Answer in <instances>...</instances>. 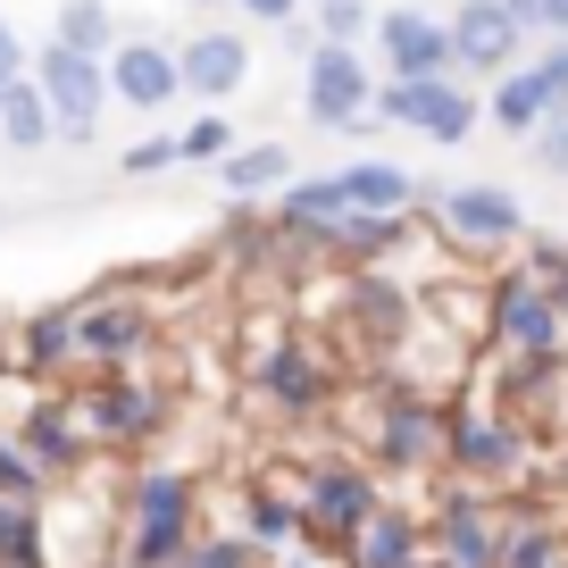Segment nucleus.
<instances>
[{
  "mask_svg": "<svg viewBox=\"0 0 568 568\" xmlns=\"http://www.w3.org/2000/svg\"><path fill=\"white\" fill-rule=\"evenodd\" d=\"M68 418H75V435H84L92 452H142V444L168 435L176 402H168L151 376H92V385L68 393Z\"/></svg>",
  "mask_w": 568,
  "mask_h": 568,
  "instance_id": "f257e3e1",
  "label": "nucleus"
},
{
  "mask_svg": "<svg viewBox=\"0 0 568 568\" xmlns=\"http://www.w3.org/2000/svg\"><path fill=\"white\" fill-rule=\"evenodd\" d=\"M444 468L468 485H518L535 468V444L494 402H444Z\"/></svg>",
  "mask_w": 568,
  "mask_h": 568,
  "instance_id": "f03ea898",
  "label": "nucleus"
},
{
  "mask_svg": "<svg viewBox=\"0 0 568 568\" xmlns=\"http://www.w3.org/2000/svg\"><path fill=\"white\" fill-rule=\"evenodd\" d=\"M485 343L510 359H568V318L527 267H494L485 276Z\"/></svg>",
  "mask_w": 568,
  "mask_h": 568,
  "instance_id": "7ed1b4c3",
  "label": "nucleus"
},
{
  "mask_svg": "<svg viewBox=\"0 0 568 568\" xmlns=\"http://www.w3.org/2000/svg\"><path fill=\"white\" fill-rule=\"evenodd\" d=\"M368 468L376 477H418V468H444V402L409 376L385 385V409L368 426Z\"/></svg>",
  "mask_w": 568,
  "mask_h": 568,
  "instance_id": "20e7f679",
  "label": "nucleus"
},
{
  "mask_svg": "<svg viewBox=\"0 0 568 568\" xmlns=\"http://www.w3.org/2000/svg\"><path fill=\"white\" fill-rule=\"evenodd\" d=\"M293 494H302L310 535H318V544L335 551V560L359 544V527H368V518L385 510V485H376V468H368V460H318L302 485H293Z\"/></svg>",
  "mask_w": 568,
  "mask_h": 568,
  "instance_id": "39448f33",
  "label": "nucleus"
},
{
  "mask_svg": "<svg viewBox=\"0 0 568 568\" xmlns=\"http://www.w3.org/2000/svg\"><path fill=\"white\" fill-rule=\"evenodd\" d=\"M376 125H402V134H426V142H468L485 118L477 92H460L452 75H435V84H393V75H376V101H368Z\"/></svg>",
  "mask_w": 568,
  "mask_h": 568,
  "instance_id": "423d86ee",
  "label": "nucleus"
},
{
  "mask_svg": "<svg viewBox=\"0 0 568 568\" xmlns=\"http://www.w3.org/2000/svg\"><path fill=\"white\" fill-rule=\"evenodd\" d=\"M435 226H444V243L468 251V260H501V251L527 243V210H518V193H501V184H452V193L435 201Z\"/></svg>",
  "mask_w": 568,
  "mask_h": 568,
  "instance_id": "0eeeda50",
  "label": "nucleus"
},
{
  "mask_svg": "<svg viewBox=\"0 0 568 568\" xmlns=\"http://www.w3.org/2000/svg\"><path fill=\"white\" fill-rule=\"evenodd\" d=\"M26 75L42 84V101H51L59 134H68V142H92V125H101V109H109V59H84V51H59V42H42Z\"/></svg>",
  "mask_w": 568,
  "mask_h": 568,
  "instance_id": "6e6552de",
  "label": "nucleus"
},
{
  "mask_svg": "<svg viewBox=\"0 0 568 568\" xmlns=\"http://www.w3.org/2000/svg\"><path fill=\"white\" fill-rule=\"evenodd\" d=\"M160 343L151 302H75V359H92V376H134V359Z\"/></svg>",
  "mask_w": 568,
  "mask_h": 568,
  "instance_id": "1a4fd4ad",
  "label": "nucleus"
},
{
  "mask_svg": "<svg viewBox=\"0 0 568 568\" xmlns=\"http://www.w3.org/2000/svg\"><path fill=\"white\" fill-rule=\"evenodd\" d=\"M376 101V68L359 51H335V42H318V51L302 59V109L310 125H326V134H352L359 118H368Z\"/></svg>",
  "mask_w": 568,
  "mask_h": 568,
  "instance_id": "9d476101",
  "label": "nucleus"
},
{
  "mask_svg": "<svg viewBox=\"0 0 568 568\" xmlns=\"http://www.w3.org/2000/svg\"><path fill=\"white\" fill-rule=\"evenodd\" d=\"M376 59H385L393 84H435V75H452V26L426 18L418 0L409 9H376Z\"/></svg>",
  "mask_w": 568,
  "mask_h": 568,
  "instance_id": "9b49d317",
  "label": "nucleus"
},
{
  "mask_svg": "<svg viewBox=\"0 0 568 568\" xmlns=\"http://www.w3.org/2000/svg\"><path fill=\"white\" fill-rule=\"evenodd\" d=\"M176 68H184V101L226 109L234 92L251 84V42L234 34V26H201L193 42H176Z\"/></svg>",
  "mask_w": 568,
  "mask_h": 568,
  "instance_id": "f8f14e48",
  "label": "nucleus"
},
{
  "mask_svg": "<svg viewBox=\"0 0 568 568\" xmlns=\"http://www.w3.org/2000/svg\"><path fill=\"white\" fill-rule=\"evenodd\" d=\"M109 101L125 109H168L184 101V68H176V42H151V34H125L118 51H109Z\"/></svg>",
  "mask_w": 568,
  "mask_h": 568,
  "instance_id": "ddd939ff",
  "label": "nucleus"
},
{
  "mask_svg": "<svg viewBox=\"0 0 568 568\" xmlns=\"http://www.w3.org/2000/svg\"><path fill=\"white\" fill-rule=\"evenodd\" d=\"M426 318L418 293H402L393 276H376V267H359L352 284H343V326H352L368 352H402V335Z\"/></svg>",
  "mask_w": 568,
  "mask_h": 568,
  "instance_id": "4468645a",
  "label": "nucleus"
},
{
  "mask_svg": "<svg viewBox=\"0 0 568 568\" xmlns=\"http://www.w3.org/2000/svg\"><path fill=\"white\" fill-rule=\"evenodd\" d=\"M251 376H260V393L284 409V418H318V409H326V393H335V368H326V359L310 352V343H293V335H284V343H267V352L251 359Z\"/></svg>",
  "mask_w": 568,
  "mask_h": 568,
  "instance_id": "2eb2a0df",
  "label": "nucleus"
},
{
  "mask_svg": "<svg viewBox=\"0 0 568 568\" xmlns=\"http://www.w3.org/2000/svg\"><path fill=\"white\" fill-rule=\"evenodd\" d=\"M452 68L460 75H510L518 68V26H510V9H501V0H460V9H452Z\"/></svg>",
  "mask_w": 568,
  "mask_h": 568,
  "instance_id": "dca6fc26",
  "label": "nucleus"
},
{
  "mask_svg": "<svg viewBox=\"0 0 568 568\" xmlns=\"http://www.w3.org/2000/svg\"><path fill=\"white\" fill-rule=\"evenodd\" d=\"M18 452L42 468V477H68V468L92 460V444L75 435V418H68V393H42V402L18 409Z\"/></svg>",
  "mask_w": 568,
  "mask_h": 568,
  "instance_id": "f3484780",
  "label": "nucleus"
},
{
  "mask_svg": "<svg viewBox=\"0 0 568 568\" xmlns=\"http://www.w3.org/2000/svg\"><path fill=\"white\" fill-rule=\"evenodd\" d=\"M201 485L193 468H134L125 477V527H201Z\"/></svg>",
  "mask_w": 568,
  "mask_h": 568,
  "instance_id": "a211bd4d",
  "label": "nucleus"
},
{
  "mask_svg": "<svg viewBox=\"0 0 568 568\" xmlns=\"http://www.w3.org/2000/svg\"><path fill=\"white\" fill-rule=\"evenodd\" d=\"M426 544H435V527H426L418 510H402V501H385V510L359 527V544L343 551V568H418Z\"/></svg>",
  "mask_w": 568,
  "mask_h": 568,
  "instance_id": "6ab92c4d",
  "label": "nucleus"
},
{
  "mask_svg": "<svg viewBox=\"0 0 568 568\" xmlns=\"http://www.w3.org/2000/svg\"><path fill=\"white\" fill-rule=\"evenodd\" d=\"M68 368H84V359H75V302H51V310H34V318L18 326V376L51 385V376H68Z\"/></svg>",
  "mask_w": 568,
  "mask_h": 568,
  "instance_id": "aec40b11",
  "label": "nucleus"
},
{
  "mask_svg": "<svg viewBox=\"0 0 568 568\" xmlns=\"http://www.w3.org/2000/svg\"><path fill=\"white\" fill-rule=\"evenodd\" d=\"M343 201H352V217H409L426 193H418V176L393 168V160H352L343 168Z\"/></svg>",
  "mask_w": 568,
  "mask_h": 568,
  "instance_id": "412c9836",
  "label": "nucleus"
},
{
  "mask_svg": "<svg viewBox=\"0 0 568 568\" xmlns=\"http://www.w3.org/2000/svg\"><path fill=\"white\" fill-rule=\"evenodd\" d=\"M217 184L234 201H276L293 184V151L284 142H234V160H217Z\"/></svg>",
  "mask_w": 568,
  "mask_h": 568,
  "instance_id": "4be33fe9",
  "label": "nucleus"
},
{
  "mask_svg": "<svg viewBox=\"0 0 568 568\" xmlns=\"http://www.w3.org/2000/svg\"><path fill=\"white\" fill-rule=\"evenodd\" d=\"M243 535L260 551H293L310 535V518H302V494H284V485H243Z\"/></svg>",
  "mask_w": 568,
  "mask_h": 568,
  "instance_id": "5701e85b",
  "label": "nucleus"
},
{
  "mask_svg": "<svg viewBox=\"0 0 568 568\" xmlns=\"http://www.w3.org/2000/svg\"><path fill=\"white\" fill-rule=\"evenodd\" d=\"M0 134L18 142V151H42V142L59 134V118H51V101H42V84H34V75L0 84Z\"/></svg>",
  "mask_w": 568,
  "mask_h": 568,
  "instance_id": "b1692460",
  "label": "nucleus"
},
{
  "mask_svg": "<svg viewBox=\"0 0 568 568\" xmlns=\"http://www.w3.org/2000/svg\"><path fill=\"white\" fill-rule=\"evenodd\" d=\"M51 26H59V34H51L59 51H84V59H109V51L125 42L118 18H109V0H59V18H51Z\"/></svg>",
  "mask_w": 568,
  "mask_h": 568,
  "instance_id": "393cba45",
  "label": "nucleus"
},
{
  "mask_svg": "<svg viewBox=\"0 0 568 568\" xmlns=\"http://www.w3.org/2000/svg\"><path fill=\"white\" fill-rule=\"evenodd\" d=\"M485 118H494L501 134H544L551 101H544V84H535L527 68H510V75H494V101H485Z\"/></svg>",
  "mask_w": 568,
  "mask_h": 568,
  "instance_id": "a878e982",
  "label": "nucleus"
},
{
  "mask_svg": "<svg viewBox=\"0 0 568 568\" xmlns=\"http://www.w3.org/2000/svg\"><path fill=\"white\" fill-rule=\"evenodd\" d=\"M0 510H51V477L18 452V435H0Z\"/></svg>",
  "mask_w": 568,
  "mask_h": 568,
  "instance_id": "bb28decb",
  "label": "nucleus"
},
{
  "mask_svg": "<svg viewBox=\"0 0 568 568\" xmlns=\"http://www.w3.org/2000/svg\"><path fill=\"white\" fill-rule=\"evenodd\" d=\"M501 568H568V535L551 518H527V527L501 535Z\"/></svg>",
  "mask_w": 568,
  "mask_h": 568,
  "instance_id": "cd10ccee",
  "label": "nucleus"
},
{
  "mask_svg": "<svg viewBox=\"0 0 568 568\" xmlns=\"http://www.w3.org/2000/svg\"><path fill=\"white\" fill-rule=\"evenodd\" d=\"M310 26H318V42H335V51H359V42L376 34V9L368 0H310Z\"/></svg>",
  "mask_w": 568,
  "mask_h": 568,
  "instance_id": "c85d7f7f",
  "label": "nucleus"
},
{
  "mask_svg": "<svg viewBox=\"0 0 568 568\" xmlns=\"http://www.w3.org/2000/svg\"><path fill=\"white\" fill-rule=\"evenodd\" d=\"M0 568H51V527H42V510L0 518Z\"/></svg>",
  "mask_w": 568,
  "mask_h": 568,
  "instance_id": "c756f323",
  "label": "nucleus"
},
{
  "mask_svg": "<svg viewBox=\"0 0 568 568\" xmlns=\"http://www.w3.org/2000/svg\"><path fill=\"white\" fill-rule=\"evenodd\" d=\"M518 267H527V276L544 284V293H551V310L568 318V243H544V234H527V243H518Z\"/></svg>",
  "mask_w": 568,
  "mask_h": 568,
  "instance_id": "7c9ffc66",
  "label": "nucleus"
},
{
  "mask_svg": "<svg viewBox=\"0 0 568 568\" xmlns=\"http://www.w3.org/2000/svg\"><path fill=\"white\" fill-rule=\"evenodd\" d=\"M176 151H184V160H210V168L234 160V118H226V109H201V118L176 134Z\"/></svg>",
  "mask_w": 568,
  "mask_h": 568,
  "instance_id": "2f4dec72",
  "label": "nucleus"
},
{
  "mask_svg": "<svg viewBox=\"0 0 568 568\" xmlns=\"http://www.w3.org/2000/svg\"><path fill=\"white\" fill-rule=\"evenodd\" d=\"M184 568H267V551L251 544V535H193Z\"/></svg>",
  "mask_w": 568,
  "mask_h": 568,
  "instance_id": "473e14b6",
  "label": "nucleus"
},
{
  "mask_svg": "<svg viewBox=\"0 0 568 568\" xmlns=\"http://www.w3.org/2000/svg\"><path fill=\"white\" fill-rule=\"evenodd\" d=\"M184 160V151H176V134H142V142H125V151H118V176H168V168H176Z\"/></svg>",
  "mask_w": 568,
  "mask_h": 568,
  "instance_id": "72a5a7b5",
  "label": "nucleus"
},
{
  "mask_svg": "<svg viewBox=\"0 0 568 568\" xmlns=\"http://www.w3.org/2000/svg\"><path fill=\"white\" fill-rule=\"evenodd\" d=\"M527 75L544 84V101H551V109H568V42H544V59H535Z\"/></svg>",
  "mask_w": 568,
  "mask_h": 568,
  "instance_id": "f704fd0d",
  "label": "nucleus"
},
{
  "mask_svg": "<svg viewBox=\"0 0 568 568\" xmlns=\"http://www.w3.org/2000/svg\"><path fill=\"white\" fill-rule=\"evenodd\" d=\"M535 160L551 168V176H568V109H551L544 134H535Z\"/></svg>",
  "mask_w": 568,
  "mask_h": 568,
  "instance_id": "c9c22d12",
  "label": "nucleus"
},
{
  "mask_svg": "<svg viewBox=\"0 0 568 568\" xmlns=\"http://www.w3.org/2000/svg\"><path fill=\"white\" fill-rule=\"evenodd\" d=\"M234 9H243L251 26H276V34H284L293 18H310V0H234Z\"/></svg>",
  "mask_w": 568,
  "mask_h": 568,
  "instance_id": "e433bc0d",
  "label": "nucleus"
},
{
  "mask_svg": "<svg viewBox=\"0 0 568 568\" xmlns=\"http://www.w3.org/2000/svg\"><path fill=\"white\" fill-rule=\"evenodd\" d=\"M26 68H34V51H26V42H18V26L0 18V84H18Z\"/></svg>",
  "mask_w": 568,
  "mask_h": 568,
  "instance_id": "4c0bfd02",
  "label": "nucleus"
},
{
  "mask_svg": "<svg viewBox=\"0 0 568 568\" xmlns=\"http://www.w3.org/2000/svg\"><path fill=\"white\" fill-rule=\"evenodd\" d=\"M276 42H284V51H293V59H310V51H318V26H310V18H293V26H284V34H276Z\"/></svg>",
  "mask_w": 568,
  "mask_h": 568,
  "instance_id": "58836bf2",
  "label": "nucleus"
},
{
  "mask_svg": "<svg viewBox=\"0 0 568 568\" xmlns=\"http://www.w3.org/2000/svg\"><path fill=\"white\" fill-rule=\"evenodd\" d=\"M501 9H510L518 34H544V0H501Z\"/></svg>",
  "mask_w": 568,
  "mask_h": 568,
  "instance_id": "ea45409f",
  "label": "nucleus"
},
{
  "mask_svg": "<svg viewBox=\"0 0 568 568\" xmlns=\"http://www.w3.org/2000/svg\"><path fill=\"white\" fill-rule=\"evenodd\" d=\"M544 34H551V42H568V0H544Z\"/></svg>",
  "mask_w": 568,
  "mask_h": 568,
  "instance_id": "a19ab883",
  "label": "nucleus"
},
{
  "mask_svg": "<svg viewBox=\"0 0 568 568\" xmlns=\"http://www.w3.org/2000/svg\"><path fill=\"white\" fill-rule=\"evenodd\" d=\"M184 9H234V0H184Z\"/></svg>",
  "mask_w": 568,
  "mask_h": 568,
  "instance_id": "79ce46f5",
  "label": "nucleus"
},
{
  "mask_svg": "<svg viewBox=\"0 0 568 568\" xmlns=\"http://www.w3.org/2000/svg\"><path fill=\"white\" fill-rule=\"evenodd\" d=\"M0 518H9V510H0Z\"/></svg>",
  "mask_w": 568,
  "mask_h": 568,
  "instance_id": "37998d69",
  "label": "nucleus"
}]
</instances>
